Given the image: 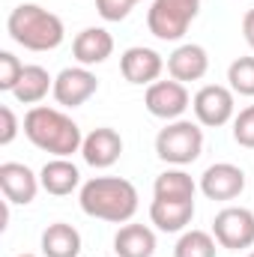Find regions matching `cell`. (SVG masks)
Masks as SVG:
<instances>
[{
	"label": "cell",
	"instance_id": "6da1fadb",
	"mask_svg": "<svg viewBox=\"0 0 254 257\" xmlns=\"http://www.w3.org/2000/svg\"><path fill=\"white\" fill-rule=\"evenodd\" d=\"M21 128L36 150L51 153L54 159H69V156L81 153V144H84L81 126L60 108H48V105H33L24 114Z\"/></svg>",
	"mask_w": 254,
	"mask_h": 257
},
{
	"label": "cell",
	"instance_id": "7a4b0ae2",
	"mask_svg": "<svg viewBox=\"0 0 254 257\" xmlns=\"http://www.w3.org/2000/svg\"><path fill=\"white\" fill-rule=\"evenodd\" d=\"M138 189L123 177H93L78 192L84 215L111 224H129L138 212Z\"/></svg>",
	"mask_w": 254,
	"mask_h": 257
},
{
	"label": "cell",
	"instance_id": "3957f363",
	"mask_svg": "<svg viewBox=\"0 0 254 257\" xmlns=\"http://www.w3.org/2000/svg\"><path fill=\"white\" fill-rule=\"evenodd\" d=\"M6 33L27 51H54L66 39L63 18L39 3H21L6 18Z\"/></svg>",
	"mask_w": 254,
	"mask_h": 257
},
{
	"label": "cell",
	"instance_id": "277c9868",
	"mask_svg": "<svg viewBox=\"0 0 254 257\" xmlns=\"http://www.w3.org/2000/svg\"><path fill=\"white\" fill-rule=\"evenodd\" d=\"M203 153V128L191 120H174L156 135V156L174 168H186Z\"/></svg>",
	"mask_w": 254,
	"mask_h": 257
},
{
	"label": "cell",
	"instance_id": "5b68a950",
	"mask_svg": "<svg viewBox=\"0 0 254 257\" xmlns=\"http://www.w3.org/2000/svg\"><path fill=\"white\" fill-rule=\"evenodd\" d=\"M197 12H200V0H153L147 12V27L156 39L177 42L186 36Z\"/></svg>",
	"mask_w": 254,
	"mask_h": 257
},
{
	"label": "cell",
	"instance_id": "8992f818",
	"mask_svg": "<svg viewBox=\"0 0 254 257\" xmlns=\"http://www.w3.org/2000/svg\"><path fill=\"white\" fill-rule=\"evenodd\" d=\"M236 93L224 84H203L194 99H191V108H194V117L197 123L206 128H218L227 126L236 114Z\"/></svg>",
	"mask_w": 254,
	"mask_h": 257
},
{
	"label": "cell",
	"instance_id": "52a82bcc",
	"mask_svg": "<svg viewBox=\"0 0 254 257\" xmlns=\"http://www.w3.org/2000/svg\"><path fill=\"white\" fill-rule=\"evenodd\" d=\"M212 236L227 251H242L254 245V212L245 206H224L212 218Z\"/></svg>",
	"mask_w": 254,
	"mask_h": 257
},
{
	"label": "cell",
	"instance_id": "ba28073f",
	"mask_svg": "<svg viewBox=\"0 0 254 257\" xmlns=\"http://www.w3.org/2000/svg\"><path fill=\"white\" fill-rule=\"evenodd\" d=\"M189 105H191V96H189V90H186V84H180L174 78L171 81H156L144 93V108L153 117L165 120V123L183 120V114H186Z\"/></svg>",
	"mask_w": 254,
	"mask_h": 257
},
{
	"label": "cell",
	"instance_id": "9c48e42d",
	"mask_svg": "<svg viewBox=\"0 0 254 257\" xmlns=\"http://www.w3.org/2000/svg\"><path fill=\"white\" fill-rule=\"evenodd\" d=\"M99 93V78L87 66H66L63 72L54 78V99L63 108H81Z\"/></svg>",
	"mask_w": 254,
	"mask_h": 257
},
{
	"label": "cell",
	"instance_id": "30bf717a",
	"mask_svg": "<svg viewBox=\"0 0 254 257\" xmlns=\"http://www.w3.org/2000/svg\"><path fill=\"white\" fill-rule=\"evenodd\" d=\"M200 192L209 200H236L245 192V171L239 165H230V162L209 165L200 174Z\"/></svg>",
	"mask_w": 254,
	"mask_h": 257
},
{
	"label": "cell",
	"instance_id": "8fae6325",
	"mask_svg": "<svg viewBox=\"0 0 254 257\" xmlns=\"http://www.w3.org/2000/svg\"><path fill=\"white\" fill-rule=\"evenodd\" d=\"M0 189H3L6 203L27 206V203L36 200L42 183H39V174H33L27 165H21V162H3L0 165Z\"/></svg>",
	"mask_w": 254,
	"mask_h": 257
},
{
	"label": "cell",
	"instance_id": "7c38bea8",
	"mask_svg": "<svg viewBox=\"0 0 254 257\" xmlns=\"http://www.w3.org/2000/svg\"><path fill=\"white\" fill-rule=\"evenodd\" d=\"M81 156H84V162H87L90 168H96V171L111 168V165L123 156V138H120V132L111 128V126L93 128L90 135H84Z\"/></svg>",
	"mask_w": 254,
	"mask_h": 257
},
{
	"label": "cell",
	"instance_id": "4fadbf2b",
	"mask_svg": "<svg viewBox=\"0 0 254 257\" xmlns=\"http://www.w3.org/2000/svg\"><path fill=\"white\" fill-rule=\"evenodd\" d=\"M162 69H165L162 54L153 51V48H144V45H132L120 57V72H123V78H126L129 84H135V87L156 84L159 75H162Z\"/></svg>",
	"mask_w": 254,
	"mask_h": 257
},
{
	"label": "cell",
	"instance_id": "5bb4252c",
	"mask_svg": "<svg viewBox=\"0 0 254 257\" xmlns=\"http://www.w3.org/2000/svg\"><path fill=\"white\" fill-rule=\"evenodd\" d=\"M72 54L78 66H99L114 54V36L105 27H84L75 39H72Z\"/></svg>",
	"mask_w": 254,
	"mask_h": 257
},
{
	"label": "cell",
	"instance_id": "9a60e30c",
	"mask_svg": "<svg viewBox=\"0 0 254 257\" xmlns=\"http://www.w3.org/2000/svg\"><path fill=\"white\" fill-rule=\"evenodd\" d=\"M206 72H209V54L197 42H186V45L174 48V54L168 57V75L180 84L200 81Z\"/></svg>",
	"mask_w": 254,
	"mask_h": 257
},
{
	"label": "cell",
	"instance_id": "2e32d148",
	"mask_svg": "<svg viewBox=\"0 0 254 257\" xmlns=\"http://www.w3.org/2000/svg\"><path fill=\"white\" fill-rule=\"evenodd\" d=\"M191 218H194V200H159V197H153V203H150V221L162 233L186 230Z\"/></svg>",
	"mask_w": 254,
	"mask_h": 257
},
{
	"label": "cell",
	"instance_id": "e0dca14e",
	"mask_svg": "<svg viewBox=\"0 0 254 257\" xmlns=\"http://www.w3.org/2000/svg\"><path fill=\"white\" fill-rule=\"evenodd\" d=\"M39 183L42 189L54 197H66L75 189H81V171L69 162V159H51L42 165L39 171Z\"/></svg>",
	"mask_w": 254,
	"mask_h": 257
},
{
	"label": "cell",
	"instance_id": "ac0fdd59",
	"mask_svg": "<svg viewBox=\"0 0 254 257\" xmlns=\"http://www.w3.org/2000/svg\"><path fill=\"white\" fill-rule=\"evenodd\" d=\"M114 251L117 257H153L156 254V233L147 224L129 221L114 236Z\"/></svg>",
	"mask_w": 254,
	"mask_h": 257
},
{
	"label": "cell",
	"instance_id": "d6986e66",
	"mask_svg": "<svg viewBox=\"0 0 254 257\" xmlns=\"http://www.w3.org/2000/svg\"><path fill=\"white\" fill-rule=\"evenodd\" d=\"M48 93H54V78H51V72H48L45 66H36V63L24 66V72H21L15 90H12L15 102H21V105H39Z\"/></svg>",
	"mask_w": 254,
	"mask_h": 257
},
{
	"label": "cell",
	"instance_id": "ffe728a7",
	"mask_svg": "<svg viewBox=\"0 0 254 257\" xmlns=\"http://www.w3.org/2000/svg\"><path fill=\"white\" fill-rule=\"evenodd\" d=\"M42 254L45 257H78L81 254V233L66 224L54 221L42 230Z\"/></svg>",
	"mask_w": 254,
	"mask_h": 257
},
{
	"label": "cell",
	"instance_id": "44dd1931",
	"mask_svg": "<svg viewBox=\"0 0 254 257\" xmlns=\"http://www.w3.org/2000/svg\"><path fill=\"white\" fill-rule=\"evenodd\" d=\"M194 192H197V183L183 168H171L159 174L153 183V197L159 200H194Z\"/></svg>",
	"mask_w": 254,
	"mask_h": 257
},
{
	"label": "cell",
	"instance_id": "7402d4cb",
	"mask_svg": "<svg viewBox=\"0 0 254 257\" xmlns=\"http://www.w3.org/2000/svg\"><path fill=\"white\" fill-rule=\"evenodd\" d=\"M215 236L206 230H183L174 245V257H215Z\"/></svg>",
	"mask_w": 254,
	"mask_h": 257
},
{
	"label": "cell",
	"instance_id": "603a6c76",
	"mask_svg": "<svg viewBox=\"0 0 254 257\" xmlns=\"http://www.w3.org/2000/svg\"><path fill=\"white\" fill-rule=\"evenodd\" d=\"M227 84L239 96H254V57H236L227 66Z\"/></svg>",
	"mask_w": 254,
	"mask_h": 257
},
{
	"label": "cell",
	"instance_id": "cb8c5ba5",
	"mask_svg": "<svg viewBox=\"0 0 254 257\" xmlns=\"http://www.w3.org/2000/svg\"><path fill=\"white\" fill-rule=\"evenodd\" d=\"M21 72H24V63L12 51H0V90L3 93H12L15 90Z\"/></svg>",
	"mask_w": 254,
	"mask_h": 257
},
{
	"label": "cell",
	"instance_id": "d4e9b609",
	"mask_svg": "<svg viewBox=\"0 0 254 257\" xmlns=\"http://www.w3.org/2000/svg\"><path fill=\"white\" fill-rule=\"evenodd\" d=\"M233 141L245 150H254V105L242 108L233 117Z\"/></svg>",
	"mask_w": 254,
	"mask_h": 257
},
{
	"label": "cell",
	"instance_id": "484cf974",
	"mask_svg": "<svg viewBox=\"0 0 254 257\" xmlns=\"http://www.w3.org/2000/svg\"><path fill=\"white\" fill-rule=\"evenodd\" d=\"M138 0H96V12L105 21H123L129 18V12L135 9Z\"/></svg>",
	"mask_w": 254,
	"mask_h": 257
},
{
	"label": "cell",
	"instance_id": "4316f807",
	"mask_svg": "<svg viewBox=\"0 0 254 257\" xmlns=\"http://www.w3.org/2000/svg\"><path fill=\"white\" fill-rule=\"evenodd\" d=\"M18 117L9 105H0V147H9L18 135Z\"/></svg>",
	"mask_w": 254,
	"mask_h": 257
},
{
	"label": "cell",
	"instance_id": "83f0119b",
	"mask_svg": "<svg viewBox=\"0 0 254 257\" xmlns=\"http://www.w3.org/2000/svg\"><path fill=\"white\" fill-rule=\"evenodd\" d=\"M242 36H245L248 48L254 51V9H248V12L242 15Z\"/></svg>",
	"mask_w": 254,
	"mask_h": 257
},
{
	"label": "cell",
	"instance_id": "f1b7e54d",
	"mask_svg": "<svg viewBox=\"0 0 254 257\" xmlns=\"http://www.w3.org/2000/svg\"><path fill=\"white\" fill-rule=\"evenodd\" d=\"M18 257H36V254H18Z\"/></svg>",
	"mask_w": 254,
	"mask_h": 257
},
{
	"label": "cell",
	"instance_id": "f546056e",
	"mask_svg": "<svg viewBox=\"0 0 254 257\" xmlns=\"http://www.w3.org/2000/svg\"><path fill=\"white\" fill-rule=\"evenodd\" d=\"M245 257H254V251H251V254H245Z\"/></svg>",
	"mask_w": 254,
	"mask_h": 257
},
{
	"label": "cell",
	"instance_id": "4dcf8cb0",
	"mask_svg": "<svg viewBox=\"0 0 254 257\" xmlns=\"http://www.w3.org/2000/svg\"><path fill=\"white\" fill-rule=\"evenodd\" d=\"M138 3H141V0H138Z\"/></svg>",
	"mask_w": 254,
	"mask_h": 257
}]
</instances>
